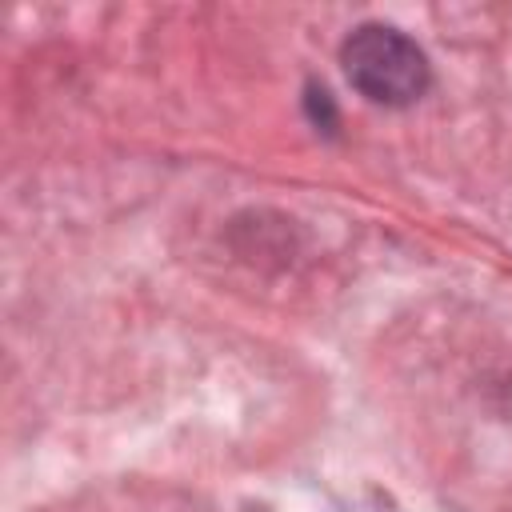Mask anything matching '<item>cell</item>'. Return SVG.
<instances>
[{
    "label": "cell",
    "mask_w": 512,
    "mask_h": 512,
    "mask_svg": "<svg viewBox=\"0 0 512 512\" xmlns=\"http://www.w3.org/2000/svg\"><path fill=\"white\" fill-rule=\"evenodd\" d=\"M340 64H344L348 84L384 108H404L420 100L432 80L424 48L388 24H360L344 40Z\"/></svg>",
    "instance_id": "6da1fadb"
},
{
    "label": "cell",
    "mask_w": 512,
    "mask_h": 512,
    "mask_svg": "<svg viewBox=\"0 0 512 512\" xmlns=\"http://www.w3.org/2000/svg\"><path fill=\"white\" fill-rule=\"evenodd\" d=\"M308 112H312V120L320 124V128H332L336 124V108H332V100H328V92L324 88H308Z\"/></svg>",
    "instance_id": "7a4b0ae2"
}]
</instances>
